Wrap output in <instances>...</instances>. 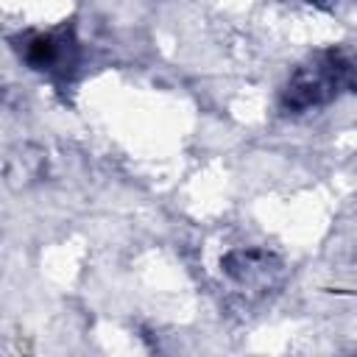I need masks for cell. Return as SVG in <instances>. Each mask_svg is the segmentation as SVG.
Returning <instances> with one entry per match:
<instances>
[{
    "mask_svg": "<svg viewBox=\"0 0 357 357\" xmlns=\"http://www.w3.org/2000/svg\"><path fill=\"white\" fill-rule=\"evenodd\" d=\"M351 89H357V56H349L343 50H324L290 75L282 92V109L298 114L307 109H318L335 100L340 92Z\"/></svg>",
    "mask_w": 357,
    "mask_h": 357,
    "instance_id": "obj_1",
    "label": "cell"
},
{
    "mask_svg": "<svg viewBox=\"0 0 357 357\" xmlns=\"http://www.w3.org/2000/svg\"><path fill=\"white\" fill-rule=\"evenodd\" d=\"M20 56L39 73L56 75L75 64V42L67 36V31H47V33H31L25 45H20Z\"/></svg>",
    "mask_w": 357,
    "mask_h": 357,
    "instance_id": "obj_2",
    "label": "cell"
}]
</instances>
